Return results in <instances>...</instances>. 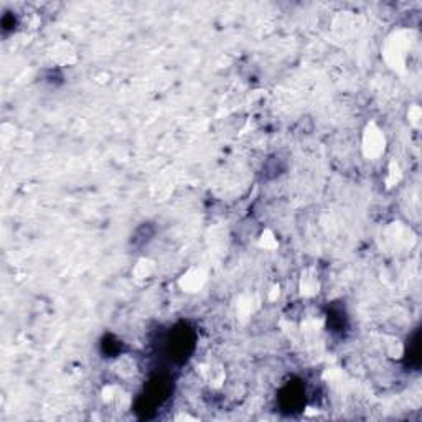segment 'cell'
<instances>
[{
  "label": "cell",
  "instance_id": "cell-1",
  "mask_svg": "<svg viewBox=\"0 0 422 422\" xmlns=\"http://www.w3.org/2000/svg\"><path fill=\"white\" fill-rule=\"evenodd\" d=\"M363 150L368 157H378L384 150V135L373 124L368 125L363 137Z\"/></svg>",
  "mask_w": 422,
  "mask_h": 422
},
{
  "label": "cell",
  "instance_id": "cell-2",
  "mask_svg": "<svg viewBox=\"0 0 422 422\" xmlns=\"http://www.w3.org/2000/svg\"><path fill=\"white\" fill-rule=\"evenodd\" d=\"M203 282H205L203 272H201L200 269H192V270H188V272L183 277H181L180 284H181V287L185 289V291L195 292V291H198L201 286H203Z\"/></svg>",
  "mask_w": 422,
  "mask_h": 422
},
{
  "label": "cell",
  "instance_id": "cell-3",
  "mask_svg": "<svg viewBox=\"0 0 422 422\" xmlns=\"http://www.w3.org/2000/svg\"><path fill=\"white\" fill-rule=\"evenodd\" d=\"M302 294L304 295H313L318 292V279L313 274L302 275Z\"/></svg>",
  "mask_w": 422,
  "mask_h": 422
},
{
  "label": "cell",
  "instance_id": "cell-4",
  "mask_svg": "<svg viewBox=\"0 0 422 422\" xmlns=\"http://www.w3.org/2000/svg\"><path fill=\"white\" fill-rule=\"evenodd\" d=\"M152 272H154V264L149 259H140L134 267V274L138 279H147Z\"/></svg>",
  "mask_w": 422,
  "mask_h": 422
},
{
  "label": "cell",
  "instance_id": "cell-5",
  "mask_svg": "<svg viewBox=\"0 0 422 422\" xmlns=\"http://www.w3.org/2000/svg\"><path fill=\"white\" fill-rule=\"evenodd\" d=\"M261 246L262 248H266V249H272L277 246V241L274 239V235L270 231H264L262 232V236H261Z\"/></svg>",
  "mask_w": 422,
  "mask_h": 422
}]
</instances>
